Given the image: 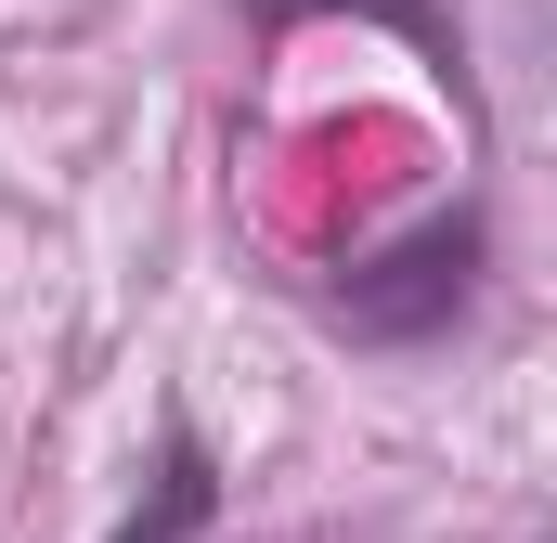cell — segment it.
Wrapping results in <instances>:
<instances>
[{
	"label": "cell",
	"mask_w": 557,
	"mask_h": 543,
	"mask_svg": "<svg viewBox=\"0 0 557 543\" xmlns=\"http://www.w3.org/2000/svg\"><path fill=\"white\" fill-rule=\"evenodd\" d=\"M480 260H493V220H480V194H454V207H428L403 247L337 272L324 285V324L363 337V350H441L480 311Z\"/></svg>",
	"instance_id": "cell-1"
},
{
	"label": "cell",
	"mask_w": 557,
	"mask_h": 543,
	"mask_svg": "<svg viewBox=\"0 0 557 543\" xmlns=\"http://www.w3.org/2000/svg\"><path fill=\"white\" fill-rule=\"evenodd\" d=\"M247 26H389L403 52H416L428 78L454 91V117H467V142H480V52H467V0H247Z\"/></svg>",
	"instance_id": "cell-2"
},
{
	"label": "cell",
	"mask_w": 557,
	"mask_h": 543,
	"mask_svg": "<svg viewBox=\"0 0 557 543\" xmlns=\"http://www.w3.org/2000/svg\"><path fill=\"white\" fill-rule=\"evenodd\" d=\"M208 518H221V453L169 414V427H156V466H143V505H131L104 543H195Z\"/></svg>",
	"instance_id": "cell-3"
}]
</instances>
